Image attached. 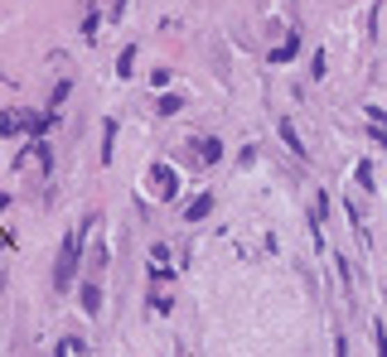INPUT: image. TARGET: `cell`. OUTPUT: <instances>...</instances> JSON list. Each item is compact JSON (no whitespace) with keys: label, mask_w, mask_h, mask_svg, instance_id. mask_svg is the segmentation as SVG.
<instances>
[{"label":"cell","mask_w":387,"mask_h":357,"mask_svg":"<svg viewBox=\"0 0 387 357\" xmlns=\"http://www.w3.org/2000/svg\"><path fill=\"white\" fill-rule=\"evenodd\" d=\"M131 68H136V44L121 49V58H116V78H131Z\"/></svg>","instance_id":"obj_8"},{"label":"cell","mask_w":387,"mask_h":357,"mask_svg":"<svg viewBox=\"0 0 387 357\" xmlns=\"http://www.w3.org/2000/svg\"><path fill=\"white\" fill-rule=\"evenodd\" d=\"M276 131H281V140H286V145H290V155H295V160H300V165H305V160H310V150H305V140H300V135H295V126H290V121H281V126H276Z\"/></svg>","instance_id":"obj_4"},{"label":"cell","mask_w":387,"mask_h":357,"mask_svg":"<svg viewBox=\"0 0 387 357\" xmlns=\"http://www.w3.org/2000/svg\"><path fill=\"white\" fill-rule=\"evenodd\" d=\"M295 49H300V39H286L281 49H271V63H286V58H295Z\"/></svg>","instance_id":"obj_11"},{"label":"cell","mask_w":387,"mask_h":357,"mask_svg":"<svg viewBox=\"0 0 387 357\" xmlns=\"http://www.w3.org/2000/svg\"><path fill=\"white\" fill-rule=\"evenodd\" d=\"M34 121H39V116H29V111H10V116H5V135H19V131H34Z\"/></svg>","instance_id":"obj_5"},{"label":"cell","mask_w":387,"mask_h":357,"mask_svg":"<svg viewBox=\"0 0 387 357\" xmlns=\"http://www.w3.org/2000/svg\"><path fill=\"white\" fill-rule=\"evenodd\" d=\"M97 222H102V213H88L83 232L73 227V232L63 237V247H58V261H54V290H58V294H68V290H73V280H78V256H83V242H88V232H93Z\"/></svg>","instance_id":"obj_1"},{"label":"cell","mask_w":387,"mask_h":357,"mask_svg":"<svg viewBox=\"0 0 387 357\" xmlns=\"http://www.w3.org/2000/svg\"><path fill=\"white\" fill-rule=\"evenodd\" d=\"M54 353H58V357H73V353H88V343H83V338H63Z\"/></svg>","instance_id":"obj_10"},{"label":"cell","mask_w":387,"mask_h":357,"mask_svg":"<svg viewBox=\"0 0 387 357\" xmlns=\"http://www.w3.org/2000/svg\"><path fill=\"white\" fill-rule=\"evenodd\" d=\"M150 188H155V198H160V203H170V198L180 193V178H175L170 165H150Z\"/></svg>","instance_id":"obj_2"},{"label":"cell","mask_w":387,"mask_h":357,"mask_svg":"<svg viewBox=\"0 0 387 357\" xmlns=\"http://www.w3.org/2000/svg\"><path fill=\"white\" fill-rule=\"evenodd\" d=\"M78 299H83L88 314H102V275H88V280L78 285Z\"/></svg>","instance_id":"obj_3"},{"label":"cell","mask_w":387,"mask_h":357,"mask_svg":"<svg viewBox=\"0 0 387 357\" xmlns=\"http://www.w3.org/2000/svg\"><path fill=\"white\" fill-rule=\"evenodd\" d=\"M208 213H213V193H203V198H194L189 208H184V217H189V222H198V217H208Z\"/></svg>","instance_id":"obj_7"},{"label":"cell","mask_w":387,"mask_h":357,"mask_svg":"<svg viewBox=\"0 0 387 357\" xmlns=\"http://www.w3.org/2000/svg\"><path fill=\"white\" fill-rule=\"evenodd\" d=\"M354 178H358V188H368V193H373V165H368V160L354 169Z\"/></svg>","instance_id":"obj_13"},{"label":"cell","mask_w":387,"mask_h":357,"mask_svg":"<svg viewBox=\"0 0 387 357\" xmlns=\"http://www.w3.org/2000/svg\"><path fill=\"white\" fill-rule=\"evenodd\" d=\"M218 160H223V145H218L213 135H203V140H198V165H218Z\"/></svg>","instance_id":"obj_6"},{"label":"cell","mask_w":387,"mask_h":357,"mask_svg":"<svg viewBox=\"0 0 387 357\" xmlns=\"http://www.w3.org/2000/svg\"><path fill=\"white\" fill-rule=\"evenodd\" d=\"M111 145H116V126L102 131V165H111Z\"/></svg>","instance_id":"obj_12"},{"label":"cell","mask_w":387,"mask_h":357,"mask_svg":"<svg viewBox=\"0 0 387 357\" xmlns=\"http://www.w3.org/2000/svg\"><path fill=\"white\" fill-rule=\"evenodd\" d=\"M180 106H184V97H180V92H170V97H160V106H155V111H160V116H175Z\"/></svg>","instance_id":"obj_9"}]
</instances>
